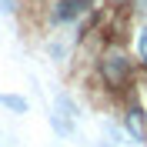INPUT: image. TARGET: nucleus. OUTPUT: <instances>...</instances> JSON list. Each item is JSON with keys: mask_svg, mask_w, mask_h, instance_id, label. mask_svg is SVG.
<instances>
[{"mask_svg": "<svg viewBox=\"0 0 147 147\" xmlns=\"http://www.w3.org/2000/svg\"><path fill=\"white\" fill-rule=\"evenodd\" d=\"M80 10H84L80 0H60V7H57V20H70V17H77Z\"/></svg>", "mask_w": 147, "mask_h": 147, "instance_id": "7ed1b4c3", "label": "nucleus"}, {"mask_svg": "<svg viewBox=\"0 0 147 147\" xmlns=\"http://www.w3.org/2000/svg\"><path fill=\"white\" fill-rule=\"evenodd\" d=\"M17 7V3H13V0H0V10H3V13H10V10Z\"/></svg>", "mask_w": 147, "mask_h": 147, "instance_id": "0eeeda50", "label": "nucleus"}, {"mask_svg": "<svg viewBox=\"0 0 147 147\" xmlns=\"http://www.w3.org/2000/svg\"><path fill=\"white\" fill-rule=\"evenodd\" d=\"M127 130H130L134 140H144V110H140V107H134L127 114Z\"/></svg>", "mask_w": 147, "mask_h": 147, "instance_id": "f257e3e1", "label": "nucleus"}, {"mask_svg": "<svg viewBox=\"0 0 147 147\" xmlns=\"http://www.w3.org/2000/svg\"><path fill=\"white\" fill-rule=\"evenodd\" d=\"M0 104H3V107H10L13 114H27V100H24V97H17V94H0Z\"/></svg>", "mask_w": 147, "mask_h": 147, "instance_id": "20e7f679", "label": "nucleus"}, {"mask_svg": "<svg viewBox=\"0 0 147 147\" xmlns=\"http://www.w3.org/2000/svg\"><path fill=\"white\" fill-rule=\"evenodd\" d=\"M57 107L64 110L67 117H77V107H74V100H70V97H67V94H60V97H57Z\"/></svg>", "mask_w": 147, "mask_h": 147, "instance_id": "39448f33", "label": "nucleus"}, {"mask_svg": "<svg viewBox=\"0 0 147 147\" xmlns=\"http://www.w3.org/2000/svg\"><path fill=\"white\" fill-rule=\"evenodd\" d=\"M137 50H140V60L147 64V27L140 30V40H137Z\"/></svg>", "mask_w": 147, "mask_h": 147, "instance_id": "423d86ee", "label": "nucleus"}, {"mask_svg": "<svg viewBox=\"0 0 147 147\" xmlns=\"http://www.w3.org/2000/svg\"><path fill=\"white\" fill-rule=\"evenodd\" d=\"M104 74H107L110 80H120V77L127 74V60H124V57H110V60H104Z\"/></svg>", "mask_w": 147, "mask_h": 147, "instance_id": "f03ea898", "label": "nucleus"}]
</instances>
